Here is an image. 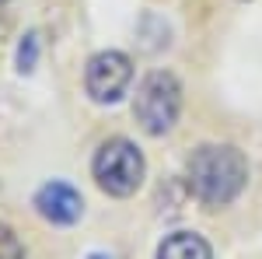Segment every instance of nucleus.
<instances>
[{"mask_svg":"<svg viewBox=\"0 0 262 259\" xmlns=\"http://www.w3.org/2000/svg\"><path fill=\"white\" fill-rule=\"evenodd\" d=\"M143 154L133 140L126 137H108L98 144L95 158H91V175L98 182L101 193L108 196H133L137 189L143 186Z\"/></svg>","mask_w":262,"mask_h":259,"instance_id":"nucleus-2","label":"nucleus"},{"mask_svg":"<svg viewBox=\"0 0 262 259\" xmlns=\"http://www.w3.org/2000/svg\"><path fill=\"white\" fill-rule=\"evenodd\" d=\"M158 259H213V252L196 231H171L158 245Z\"/></svg>","mask_w":262,"mask_h":259,"instance_id":"nucleus-6","label":"nucleus"},{"mask_svg":"<svg viewBox=\"0 0 262 259\" xmlns=\"http://www.w3.org/2000/svg\"><path fill=\"white\" fill-rule=\"evenodd\" d=\"M32 207L39 210V217H46L49 224H77L84 214V200L81 193L70 186V182H46L39 193H35V200H32Z\"/></svg>","mask_w":262,"mask_h":259,"instance_id":"nucleus-5","label":"nucleus"},{"mask_svg":"<svg viewBox=\"0 0 262 259\" xmlns=\"http://www.w3.org/2000/svg\"><path fill=\"white\" fill-rule=\"evenodd\" d=\"M0 259H25V249H21L18 235L0 221Z\"/></svg>","mask_w":262,"mask_h":259,"instance_id":"nucleus-8","label":"nucleus"},{"mask_svg":"<svg viewBox=\"0 0 262 259\" xmlns=\"http://www.w3.org/2000/svg\"><path fill=\"white\" fill-rule=\"evenodd\" d=\"M88 259H108V256H101V252H91V256H88Z\"/></svg>","mask_w":262,"mask_h":259,"instance_id":"nucleus-9","label":"nucleus"},{"mask_svg":"<svg viewBox=\"0 0 262 259\" xmlns=\"http://www.w3.org/2000/svg\"><path fill=\"white\" fill-rule=\"evenodd\" d=\"M35 56H39V35L35 32H28L18 46V70L21 74H28L32 67H35Z\"/></svg>","mask_w":262,"mask_h":259,"instance_id":"nucleus-7","label":"nucleus"},{"mask_svg":"<svg viewBox=\"0 0 262 259\" xmlns=\"http://www.w3.org/2000/svg\"><path fill=\"white\" fill-rule=\"evenodd\" d=\"M185 179L192 196L200 200L203 207L217 210L234 203L238 193L248 182V161L234 144H203L189 154L185 165Z\"/></svg>","mask_w":262,"mask_h":259,"instance_id":"nucleus-1","label":"nucleus"},{"mask_svg":"<svg viewBox=\"0 0 262 259\" xmlns=\"http://www.w3.org/2000/svg\"><path fill=\"white\" fill-rule=\"evenodd\" d=\"M182 112V88L175 74L168 70H150L137 88V98H133V116L147 137H164Z\"/></svg>","mask_w":262,"mask_h":259,"instance_id":"nucleus-3","label":"nucleus"},{"mask_svg":"<svg viewBox=\"0 0 262 259\" xmlns=\"http://www.w3.org/2000/svg\"><path fill=\"white\" fill-rule=\"evenodd\" d=\"M133 81V60L119 53V49H101L88 60V70H84V91L88 98L98 102V105H112L126 95Z\"/></svg>","mask_w":262,"mask_h":259,"instance_id":"nucleus-4","label":"nucleus"}]
</instances>
